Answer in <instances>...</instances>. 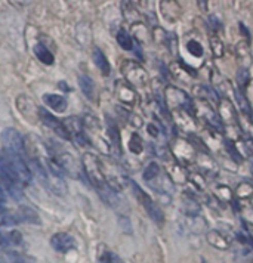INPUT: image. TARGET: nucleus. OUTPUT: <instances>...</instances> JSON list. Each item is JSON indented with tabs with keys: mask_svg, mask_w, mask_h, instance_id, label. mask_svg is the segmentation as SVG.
<instances>
[{
	"mask_svg": "<svg viewBox=\"0 0 253 263\" xmlns=\"http://www.w3.org/2000/svg\"><path fill=\"white\" fill-rule=\"evenodd\" d=\"M16 222H18L16 215L12 213L11 210H8L6 207L0 205V227H11Z\"/></svg>",
	"mask_w": 253,
	"mask_h": 263,
	"instance_id": "2eb2a0df",
	"label": "nucleus"
},
{
	"mask_svg": "<svg viewBox=\"0 0 253 263\" xmlns=\"http://www.w3.org/2000/svg\"><path fill=\"white\" fill-rule=\"evenodd\" d=\"M131 185H132L133 194H135L136 200L142 204V207L145 209V212L148 213V216L156 222L157 225H163V222H165V215H163L161 209H160V207H158V205L151 200V197H150L148 194H145V192L139 188V185H138V183L131 182Z\"/></svg>",
	"mask_w": 253,
	"mask_h": 263,
	"instance_id": "7ed1b4c3",
	"label": "nucleus"
},
{
	"mask_svg": "<svg viewBox=\"0 0 253 263\" xmlns=\"http://www.w3.org/2000/svg\"><path fill=\"white\" fill-rule=\"evenodd\" d=\"M212 43V49H213V53H215V57H222V53H224V46H222V43H221V40L216 39V37H213L212 40H210Z\"/></svg>",
	"mask_w": 253,
	"mask_h": 263,
	"instance_id": "b1692460",
	"label": "nucleus"
},
{
	"mask_svg": "<svg viewBox=\"0 0 253 263\" xmlns=\"http://www.w3.org/2000/svg\"><path fill=\"white\" fill-rule=\"evenodd\" d=\"M55 164L57 167L60 168L61 172L67 173L68 176H71L74 179H79L80 178V173H82V166L79 164V161L68 153H62L58 154L55 158Z\"/></svg>",
	"mask_w": 253,
	"mask_h": 263,
	"instance_id": "423d86ee",
	"label": "nucleus"
},
{
	"mask_svg": "<svg viewBox=\"0 0 253 263\" xmlns=\"http://www.w3.org/2000/svg\"><path fill=\"white\" fill-rule=\"evenodd\" d=\"M11 259H12V263H31L30 259H27L25 256H21V254H16V253L11 254Z\"/></svg>",
	"mask_w": 253,
	"mask_h": 263,
	"instance_id": "393cba45",
	"label": "nucleus"
},
{
	"mask_svg": "<svg viewBox=\"0 0 253 263\" xmlns=\"http://www.w3.org/2000/svg\"><path fill=\"white\" fill-rule=\"evenodd\" d=\"M15 215H16V219H18V222L40 223V217L37 216L36 212H34L33 209L27 207V205H23V207H20V209H18V212H16Z\"/></svg>",
	"mask_w": 253,
	"mask_h": 263,
	"instance_id": "9b49d317",
	"label": "nucleus"
},
{
	"mask_svg": "<svg viewBox=\"0 0 253 263\" xmlns=\"http://www.w3.org/2000/svg\"><path fill=\"white\" fill-rule=\"evenodd\" d=\"M16 107L20 109L21 116H24L25 119L33 120V117H39V108H36L34 102L28 98V96L21 95L16 99Z\"/></svg>",
	"mask_w": 253,
	"mask_h": 263,
	"instance_id": "6e6552de",
	"label": "nucleus"
},
{
	"mask_svg": "<svg viewBox=\"0 0 253 263\" xmlns=\"http://www.w3.org/2000/svg\"><path fill=\"white\" fill-rule=\"evenodd\" d=\"M2 144H3V149H8V151H12L15 154H21L24 151V138L21 136V133L12 129V127H8L2 132Z\"/></svg>",
	"mask_w": 253,
	"mask_h": 263,
	"instance_id": "20e7f679",
	"label": "nucleus"
},
{
	"mask_svg": "<svg viewBox=\"0 0 253 263\" xmlns=\"http://www.w3.org/2000/svg\"><path fill=\"white\" fill-rule=\"evenodd\" d=\"M249 71H247V68L246 67H241L240 70L237 71V82L240 84V87H244L246 84L249 83Z\"/></svg>",
	"mask_w": 253,
	"mask_h": 263,
	"instance_id": "5701e85b",
	"label": "nucleus"
},
{
	"mask_svg": "<svg viewBox=\"0 0 253 263\" xmlns=\"http://www.w3.org/2000/svg\"><path fill=\"white\" fill-rule=\"evenodd\" d=\"M129 149L132 151L133 154H141L142 149H144V142L142 139L139 138V135H135L133 133L131 141H129Z\"/></svg>",
	"mask_w": 253,
	"mask_h": 263,
	"instance_id": "a211bd4d",
	"label": "nucleus"
},
{
	"mask_svg": "<svg viewBox=\"0 0 253 263\" xmlns=\"http://www.w3.org/2000/svg\"><path fill=\"white\" fill-rule=\"evenodd\" d=\"M33 50H34L36 58L40 61V62H43V64H46V65H52V64H53V55H52V52H50L45 45L37 43V45H34Z\"/></svg>",
	"mask_w": 253,
	"mask_h": 263,
	"instance_id": "f8f14e48",
	"label": "nucleus"
},
{
	"mask_svg": "<svg viewBox=\"0 0 253 263\" xmlns=\"http://www.w3.org/2000/svg\"><path fill=\"white\" fill-rule=\"evenodd\" d=\"M0 176L12 192H16V188L21 185H28L33 179V173L21 154H15L8 149L0 151Z\"/></svg>",
	"mask_w": 253,
	"mask_h": 263,
	"instance_id": "f257e3e1",
	"label": "nucleus"
},
{
	"mask_svg": "<svg viewBox=\"0 0 253 263\" xmlns=\"http://www.w3.org/2000/svg\"><path fill=\"white\" fill-rule=\"evenodd\" d=\"M207 241H209L213 247L219 249V250H227L229 247L227 238L222 237L221 232H218V231H210V232L207 234Z\"/></svg>",
	"mask_w": 253,
	"mask_h": 263,
	"instance_id": "ddd939ff",
	"label": "nucleus"
},
{
	"mask_svg": "<svg viewBox=\"0 0 253 263\" xmlns=\"http://www.w3.org/2000/svg\"><path fill=\"white\" fill-rule=\"evenodd\" d=\"M187 49H188V52H190L191 55L197 57V58L203 57V48H202V45H200L198 42H195V40H191V42H188V45H187Z\"/></svg>",
	"mask_w": 253,
	"mask_h": 263,
	"instance_id": "412c9836",
	"label": "nucleus"
},
{
	"mask_svg": "<svg viewBox=\"0 0 253 263\" xmlns=\"http://www.w3.org/2000/svg\"><path fill=\"white\" fill-rule=\"evenodd\" d=\"M99 262L101 263H124L119 254L113 253V251H104L99 256Z\"/></svg>",
	"mask_w": 253,
	"mask_h": 263,
	"instance_id": "6ab92c4d",
	"label": "nucleus"
},
{
	"mask_svg": "<svg viewBox=\"0 0 253 263\" xmlns=\"http://www.w3.org/2000/svg\"><path fill=\"white\" fill-rule=\"evenodd\" d=\"M79 86L83 92V95L89 99H94V95H95V84L92 82V79L89 76H80L79 77Z\"/></svg>",
	"mask_w": 253,
	"mask_h": 263,
	"instance_id": "4468645a",
	"label": "nucleus"
},
{
	"mask_svg": "<svg viewBox=\"0 0 253 263\" xmlns=\"http://www.w3.org/2000/svg\"><path fill=\"white\" fill-rule=\"evenodd\" d=\"M158 175H160V167H158V164L157 163H150L144 170V180L145 182H151V180H154L156 178H158Z\"/></svg>",
	"mask_w": 253,
	"mask_h": 263,
	"instance_id": "f3484780",
	"label": "nucleus"
},
{
	"mask_svg": "<svg viewBox=\"0 0 253 263\" xmlns=\"http://www.w3.org/2000/svg\"><path fill=\"white\" fill-rule=\"evenodd\" d=\"M225 145H227V148H228V151L231 149V154H232V157H234V160L239 163L240 161V156L236 153V148H234V145H232V142L231 141H225Z\"/></svg>",
	"mask_w": 253,
	"mask_h": 263,
	"instance_id": "a878e982",
	"label": "nucleus"
},
{
	"mask_svg": "<svg viewBox=\"0 0 253 263\" xmlns=\"http://www.w3.org/2000/svg\"><path fill=\"white\" fill-rule=\"evenodd\" d=\"M0 194H2V195H5V190H3V185H2V182H0Z\"/></svg>",
	"mask_w": 253,
	"mask_h": 263,
	"instance_id": "cd10ccee",
	"label": "nucleus"
},
{
	"mask_svg": "<svg viewBox=\"0 0 253 263\" xmlns=\"http://www.w3.org/2000/svg\"><path fill=\"white\" fill-rule=\"evenodd\" d=\"M184 209H185L184 212L190 216L198 215V212H200V205L191 198H184Z\"/></svg>",
	"mask_w": 253,
	"mask_h": 263,
	"instance_id": "aec40b11",
	"label": "nucleus"
},
{
	"mask_svg": "<svg viewBox=\"0 0 253 263\" xmlns=\"http://www.w3.org/2000/svg\"><path fill=\"white\" fill-rule=\"evenodd\" d=\"M82 167H83L86 178L95 186V190H97L99 195L111 188V185L105 178V173L102 170L99 160L94 154H91V153L83 154V157H82Z\"/></svg>",
	"mask_w": 253,
	"mask_h": 263,
	"instance_id": "f03ea898",
	"label": "nucleus"
},
{
	"mask_svg": "<svg viewBox=\"0 0 253 263\" xmlns=\"http://www.w3.org/2000/svg\"><path fill=\"white\" fill-rule=\"evenodd\" d=\"M116 37H117V43L120 45L121 49H124V50H132L133 40L126 30H119V33H117V36Z\"/></svg>",
	"mask_w": 253,
	"mask_h": 263,
	"instance_id": "dca6fc26",
	"label": "nucleus"
},
{
	"mask_svg": "<svg viewBox=\"0 0 253 263\" xmlns=\"http://www.w3.org/2000/svg\"><path fill=\"white\" fill-rule=\"evenodd\" d=\"M148 132H150L153 136H157V135H158V132H156L154 129H153V124H150V126H148Z\"/></svg>",
	"mask_w": 253,
	"mask_h": 263,
	"instance_id": "bb28decb",
	"label": "nucleus"
},
{
	"mask_svg": "<svg viewBox=\"0 0 253 263\" xmlns=\"http://www.w3.org/2000/svg\"><path fill=\"white\" fill-rule=\"evenodd\" d=\"M43 101H45V104L48 107H50L57 112H64L67 109V105H68L67 99L64 96L57 95V93H46V95H43Z\"/></svg>",
	"mask_w": 253,
	"mask_h": 263,
	"instance_id": "1a4fd4ad",
	"label": "nucleus"
},
{
	"mask_svg": "<svg viewBox=\"0 0 253 263\" xmlns=\"http://www.w3.org/2000/svg\"><path fill=\"white\" fill-rule=\"evenodd\" d=\"M92 58H94V62L99 68V71L102 72L104 76H109L110 71H111V67H110V62L107 60V57L104 55V52L99 48H94V52H92Z\"/></svg>",
	"mask_w": 253,
	"mask_h": 263,
	"instance_id": "9d476101",
	"label": "nucleus"
},
{
	"mask_svg": "<svg viewBox=\"0 0 253 263\" xmlns=\"http://www.w3.org/2000/svg\"><path fill=\"white\" fill-rule=\"evenodd\" d=\"M50 246H52L53 250L58 251V253H68L76 247V239L67 232H58V234L52 235Z\"/></svg>",
	"mask_w": 253,
	"mask_h": 263,
	"instance_id": "0eeeda50",
	"label": "nucleus"
},
{
	"mask_svg": "<svg viewBox=\"0 0 253 263\" xmlns=\"http://www.w3.org/2000/svg\"><path fill=\"white\" fill-rule=\"evenodd\" d=\"M39 119L42 120V123H43L48 129H50L55 135H58L60 138L65 139V141L71 139V136H70V133L67 130V127L64 126V121H61V120L57 119L53 114H50V112L46 111L45 108H39Z\"/></svg>",
	"mask_w": 253,
	"mask_h": 263,
	"instance_id": "39448f33",
	"label": "nucleus"
},
{
	"mask_svg": "<svg viewBox=\"0 0 253 263\" xmlns=\"http://www.w3.org/2000/svg\"><path fill=\"white\" fill-rule=\"evenodd\" d=\"M236 98H237V101H239V105L241 107V111H244L247 116H250V114H252V111H250V105H249V102H247V99L244 98V95L237 90V92H236Z\"/></svg>",
	"mask_w": 253,
	"mask_h": 263,
	"instance_id": "4be33fe9",
	"label": "nucleus"
}]
</instances>
